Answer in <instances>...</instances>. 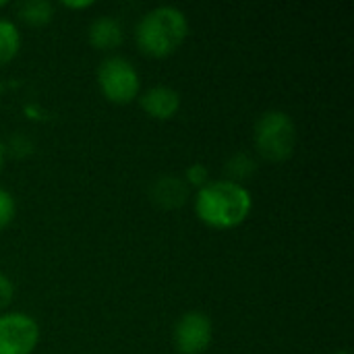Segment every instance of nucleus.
Wrapping results in <instances>:
<instances>
[{
	"label": "nucleus",
	"instance_id": "nucleus-2",
	"mask_svg": "<svg viewBox=\"0 0 354 354\" xmlns=\"http://www.w3.org/2000/svg\"><path fill=\"white\" fill-rule=\"evenodd\" d=\"M191 31L183 8L160 4L145 10L135 25V44L149 58H168L178 52Z\"/></svg>",
	"mask_w": 354,
	"mask_h": 354
},
{
	"label": "nucleus",
	"instance_id": "nucleus-20",
	"mask_svg": "<svg viewBox=\"0 0 354 354\" xmlns=\"http://www.w3.org/2000/svg\"><path fill=\"white\" fill-rule=\"evenodd\" d=\"M6 6V0H0V8H4Z\"/></svg>",
	"mask_w": 354,
	"mask_h": 354
},
{
	"label": "nucleus",
	"instance_id": "nucleus-10",
	"mask_svg": "<svg viewBox=\"0 0 354 354\" xmlns=\"http://www.w3.org/2000/svg\"><path fill=\"white\" fill-rule=\"evenodd\" d=\"M17 17L29 27H44L54 19V4L48 0H27L17 6Z\"/></svg>",
	"mask_w": 354,
	"mask_h": 354
},
{
	"label": "nucleus",
	"instance_id": "nucleus-8",
	"mask_svg": "<svg viewBox=\"0 0 354 354\" xmlns=\"http://www.w3.org/2000/svg\"><path fill=\"white\" fill-rule=\"evenodd\" d=\"M189 195H191V189L185 185V180L172 174H164L156 178L149 189L151 201L162 209H180L189 201Z\"/></svg>",
	"mask_w": 354,
	"mask_h": 354
},
{
	"label": "nucleus",
	"instance_id": "nucleus-18",
	"mask_svg": "<svg viewBox=\"0 0 354 354\" xmlns=\"http://www.w3.org/2000/svg\"><path fill=\"white\" fill-rule=\"evenodd\" d=\"M4 162H6V145L0 141V170L4 168Z\"/></svg>",
	"mask_w": 354,
	"mask_h": 354
},
{
	"label": "nucleus",
	"instance_id": "nucleus-16",
	"mask_svg": "<svg viewBox=\"0 0 354 354\" xmlns=\"http://www.w3.org/2000/svg\"><path fill=\"white\" fill-rule=\"evenodd\" d=\"M12 299H15V284L6 274L0 272V313L8 311Z\"/></svg>",
	"mask_w": 354,
	"mask_h": 354
},
{
	"label": "nucleus",
	"instance_id": "nucleus-4",
	"mask_svg": "<svg viewBox=\"0 0 354 354\" xmlns=\"http://www.w3.org/2000/svg\"><path fill=\"white\" fill-rule=\"evenodd\" d=\"M95 81L102 97L114 106H129L137 102L139 93L143 91L137 66L118 54H110L100 62Z\"/></svg>",
	"mask_w": 354,
	"mask_h": 354
},
{
	"label": "nucleus",
	"instance_id": "nucleus-5",
	"mask_svg": "<svg viewBox=\"0 0 354 354\" xmlns=\"http://www.w3.org/2000/svg\"><path fill=\"white\" fill-rule=\"evenodd\" d=\"M41 340L37 319L23 311L0 313V354H33Z\"/></svg>",
	"mask_w": 354,
	"mask_h": 354
},
{
	"label": "nucleus",
	"instance_id": "nucleus-7",
	"mask_svg": "<svg viewBox=\"0 0 354 354\" xmlns=\"http://www.w3.org/2000/svg\"><path fill=\"white\" fill-rule=\"evenodd\" d=\"M137 102L141 110L151 120H158V122L172 120L180 112V106H183L180 93L170 85H151L139 93Z\"/></svg>",
	"mask_w": 354,
	"mask_h": 354
},
{
	"label": "nucleus",
	"instance_id": "nucleus-14",
	"mask_svg": "<svg viewBox=\"0 0 354 354\" xmlns=\"http://www.w3.org/2000/svg\"><path fill=\"white\" fill-rule=\"evenodd\" d=\"M15 216H17L15 195L10 191H6V189L0 187V232L6 230L15 222Z\"/></svg>",
	"mask_w": 354,
	"mask_h": 354
},
{
	"label": "nucleus",
	"instance_id": "nucleus-11",
	"mask_svg": "<svg viewBox=\"0 0 354 354\" xmlns=\"http://www.w3.org/2000/svg\"><path fill=\"white\" fill-rule=\"evenodd\" d=\"M21 50V31L15 21L0 17V66L17 58Z\"/></svg>",
	"mask_w": 354,
	"mask_h": 354
},
{
	"label": "nucleus",
	"instance_id": "nucleus-9",
	"mask_svg": "<svg viewBox=\"0 0 354 354\" xmlns=\"http://www.w3.org/2000/svg\"><path fill=\"white\" fill-rule=\"evenodd\" d=\"M87 41L100 52H112L124 41V27L112 15H100L87 27Z\"/></svg>",
	"mask_w": 354,
	"mask_h": 354
},
{
	"label": "nucleus",
	"instance_id": "nucleus-15",
	"mask_svg": "<svg viewBox=\"0 0 354 354\" xmlns=\"http://www.w3.org/2000/svg\"><path fill=\"white\" fill-rule=\"evenodd\" d=\"M4 145H6V156L12 153L15 158H27V156L33 153V143L25 135H12L10 141L4 143Z\"/></svg>",
	"mask_w": 354,
	"mask_h": 354
},
{
	"label": "nucleus",
	"instance_id": "nucleus-6",
	"mask_svg": "<svg viewBox=\"0 0 354 354\" xmlns=\"http://www.w3.org/2000/svg\"><path fill=\"white\" fill-rule=\"evenodd\" d=\"M214 342V324L205 311L183 313L172 328V344L178 354H205Z\"/></svg>",
	"mask_w": 354,
	"mask_h": 354
},
{
	"label": "nucleus",
	"instance_id": "nucleus-1",
	"mask_svg": "<svg viewBox=\"0 0 354 354\" xmlns=\"http://www.w3.org/2000/svg\"><path fill=\"white\" fill-rule=\"evenodd\" d=\"M253 203L251 189L228 178L209 180L193 195L197 220L212 230H234L243 226L253 212Z\"/></svg>",
	"mask_w": 354,
	"mask_h": 354
},
{
	"label": "nucleus",
	"instance_id": "nucleus-3",
	"mask_svg": "<svg viewBox=\"0 0 354 354\" xmlns=\"http://www.w3.org/2000/svg\"><path fill=\"white\" fill-rule=\"evenodd\" d=\"M255 151L272 164H284L297 149V124L286 110H266L253 127Z\"/></svg>",
	"mask_w": 354,
	"mask_h": 354
},
{
	"label": "nucleus",
	"instance_id": "nucleus-17",
	"mask_svg": "<svg viewBox=\"0 0 354 354\" xmlns=\"http://www.w3.org/2000/svg\"><path fill=\"white\" fill-rule=\"evenodd\" d=\"M62 6L68 8V10H85V8H91L93 2L91 0H83V2H62Z\"/></svg>",
	"mask_w": 354,
	"mask_h": 354
},
{
	"label": "nucleus",
	"instance_id": "nucleus-19",
	"mask_svg": "<svg viewBox=\"0 0 354 354\" xmlns=\"http://www.w3.org/2000/svg\"><path fill=\"white\" fill-rule=\"evenodd\" d=\"M332 354H351L348 351H336V353H332Z\"/></svg>",
	"mask_w": 354,
	"mask_h": 354
},
{
	"label": "nucleus",
	"instance_id": "nucleus-13",
	"mask_svg": "<svg viewBox=\"0 0 354 354\" xmlns=\"http://www.w3.org/2000/svg\"><path fill=\"white\" fill-rule=\"evenodd\" d=\"M185 180V185L189 189H201L203 185H207L212 178H209V170L201 164V162H193L185 168V174L180 176Z\"/></svg>",
	"mask_w": 354,
	"mask_h": 354
},
{
	"label": "nucleus",
	"instance_id": "nucleus-12",
	"mask_svg": "<svg viewBox=\"0 0 354 354\" xmlns=\"http://www.w3.org/2000/svg\"><path fill=\"white\" fill-rule=\"evenodd\" d=\"M226 174H228L226 176L228 180L245 185L249 178L257 174V162L251 153H245V151L232 153L226 162Z\"/></svg>",
	"mask_w": 354,
	"mask_h": 354
}]
</instances>
